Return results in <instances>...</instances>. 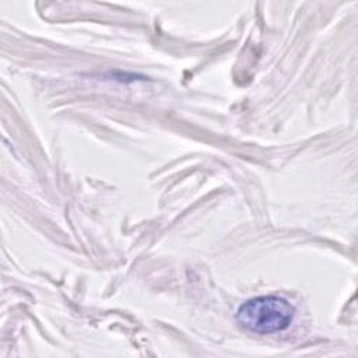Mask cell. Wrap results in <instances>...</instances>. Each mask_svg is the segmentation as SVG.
Masks as SVG:
<instances>
[{
	"label": "cell",
	"instance_id": "6da1fadb",
	"mask_svg": "<svg viewBox=\"0 0 358 358\" xmlns=\"http://www.w3.org/2000/svg\"><path fill=\"white\" fill-rule=\"evenodd\" d=\"M295 308L277 295H263L243 302L235 315L238 324L252 333L271 334L285 330L294 320Z\"/></svg>",
	"mask_w": 358,
	"mask_h": 358
}]
</instances>
